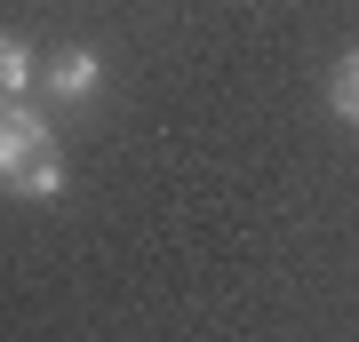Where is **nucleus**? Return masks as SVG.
Masks as SVG:
<instances>
[{"label":"nucleus","mask_w":359,"mask_h":342,"mask_svg":"<svg viewBox=\"0 0 359 342\" xmlns=\"http://www.w3.org/2000/svg\"><path fill=\"white\" fill-rule=\"evenodd\" d=\"M96 80H104V64H96L88 48H65V56H56V72H48V96L80 104V96H96Z\"/></svg>","instance_id":"nucleus-2"},{"label":"nucleus","mask_w":359,"mask_h":342,"mask_svg":"<svg viewBox=\"0 0 359 342\" xmlns=\"http://www.w3.org/2000/svg\"><path fill=\"white\" fill-rule=\"evenodd\" d=\"M25 88H32V56L16 48V40H0V96L25 104Z\"/></svg>","instance_id":"nucleus-3"},{"label":"nucleus","mask_w":359,"mask_h":342,"mask_svg":"<svg viewBox=\"0 0 359 342\" xmlns=\"http://www.w3.org/2000/svg\"><path fill=\"white\" fill-rule=\"evenodd\" d=\"M327 104H335V120H359V56H344V64H335Z\"/></svg>","instance_id":"nucleus-4"},{"label":"nucleus","mask_w":359,"mask_h":342,"mask_svg":"<svg viewBox=\"0 0 359 342\" xmlns=\"http://www.w3.org/2000/svg\"><path fill=\"white\" fill-rule=\"evenodd\" d=\"M16 191H25V199H56V191H65V167L40 159V167H25V176H16Z\"/></svg>","instance_id":"nucleus-5"},{"label":"nucleus","mask_w":359,"mask_h":342,"mask_svg":"<svg viewBox=\"0 0 359 342\" xmlns=\"http://www.w3.org/2000/svg\"><path fill=\"white\" fill-rule=\"evenodd\" d=\"M40 159H48V120L32 104H0V183H16Z\"/></svg>","instance_id":"nucleus-1"}]
</instances>
